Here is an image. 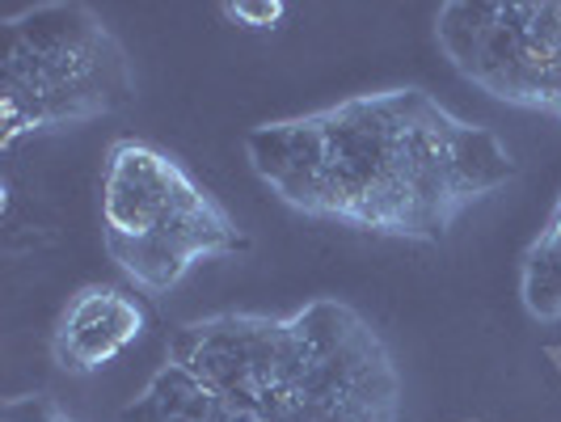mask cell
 Wrapping results in <instances>:
<instances>
[{"mask_svg":"<svg viewBox=\"0 0 561 422\" xmlns=\"http://www.w3.org/2000/svg\"><path fill=\"white\" fill-rule=\"evenodd\" d=\"M245 148L253 173L296 212L410 241H439L515 173L490 127L456 118L422 89L262 123Z\"/></svg>","mask_w":561,"mask_h":422,"instance_id":"obj_1","label":"cell"},{"mask_svg":"<svg viewBox=\"0 0 561 422\" xmlns=\"http://www.w3.org/2000/svg\"><path fill=\"white\" fill-rule=\"evenodd\" d=\"M102 241L114 266L148 296H165L203 258L245 250L225 203L148 140H114L106 152Z\"/></svg>","mask_w":561,"mask_h":422,"instance_id":"obj_2","label":"cell"},{"mask_svg":"<svg viewBox=\"0 0 561 422\" xmlns=\"http://www.w3.org/2000/svg\"><path fill=\"white\" fill-rule=\"evenodd\" d=\"M136 102L123 43L89 4H34L4 22L0 144L81 127Z\"/></svg>","mask_w":561,"mask_h":422,"instance_id":"obj_3","label":"cell"},{"mask_svg":"<svg viewBox=\"0 0 561 422\" xmlns=\"http://www.w3.org/2000/svg\"><path fill=\"white\" fill-rule=\"evenodd\" d=\"M435 30L451 64L490 98L561 118V0H451Z\"/></svg>","mask_w":561,"mask_h":422,"instance_id":"obj_4","label":"cell"},{"mask_svg":"<svg viewBox=\"0 0 561 422\" xmlns=\"http://www.w3.org/2000/svg\"><path fill=\"white\" fill-rule=\"evenodd\" d=\"M309 355L305 312L262 317V312H220L207 321H186L169 338V364H182L253 422H279Z\"/></svg>","mask_w":561,"mask_h":422,"instance_id":"obj_5","label":"cell"},{"mask_svg":"<svg viewBox=\"0 0 561 422\" xmlns=\"http://www.w3.org/2000/svg\"><path fill=\"white\" fill-rule=\"evenodd\" d=\"M309 355L279 422H397V372L364 317L337 300L305 309Z\"/></svg>","mask_w":561,"mask_h":422,"instance_id":"obj_6","label":"cell"},{"mask_svg":"<svg viewBox=\"0 0 561 422\" xmlns=\"http://www.w3.org/2000/svg\"><path fill=\"white\" fill-rule=\"evenodd\" d=\"M144 326H148V312L136 296H127L123 287H111V283H89L59 312L51 355L64 372L84 376V372L114 364L144 334Z\"/></svg>","mask_w":561,"mask_h":422,"instance_id":"obj_7","label":"cell"},{"mask_svg":"<svg viewBox=\"0 0 561 422\" xmlns=\"http://www.w3.org/2000/svg\"><path fill=\"white\" fill-rule=\"evenodd\" d=\"M123 422H241V414L220 394H211L195 372L165 364L123 410Z\"/></svg>","mask_w":561,"mask_h":422,"instance_id":"obj_8","label":"cell"},{"mask_svg":"<svg viewBox=\"0 0 561 422\" xmlns=\"http://www.w3.org/2000/svg\"><path fill=\"white\" fill-rule=\"evenodd\" d=\"M524 305L545 321L561 317V207H553L549 225L524 258Z\"/></svg>","mask_w":561,"mask_h":422,"instance_id":"obj_9","label":"cell"},{"mask_svg":"<svg viewBox=\"0 0 561 422\" xmlns=\"http://www.w3.org/2000/svg\"><path fill=\"white\" fill-rule=\"evenodd\" d=\"M225 18L250 30H275L287 18V4L283 0H232L225 4Z\"/></svg>","mask_w":561,"mask_h":422,"instance_id":"obj_10","label":"cell"},{"mask_svg":"<svg viewBox=\"0 0 561 422\" xmlns=\"http://www.w3.org/2000/svg\"><path fill=\"white\" fill-rule=\"evenodd\" d=\"M4 422H77L59 410L51 397H18L4 406Z\"/></svg>","mask_w":561,"mask_h":422,"instance_id":"obj_11","label":"cell"},{"mask_svg":"<svg viewBox=\"0 0 561 422\" xmlns=\"http://www.w3.org/2000/svg\"><path fill=\"white\" fill-rule=\"evenodd\" d=\"M558 207H561V203H558Z\"/></svg>","mask_w":561,"mask_h":422,"instance_id":"obj_12","label":"cell"}]
</instances>
